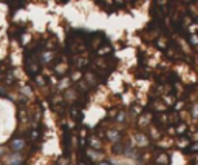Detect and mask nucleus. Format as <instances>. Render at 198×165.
Masks as SVG:
<instances>
[{"label":"nucleus","instance_id":"9","mask_svg":"<svg viewBox=\"0 0 198 165\" xmlns=\"http://www.w3.org/2000/svg\"><path fill=\"white\" fill-rule=\"evenodd\" d=\"M26 71H28V74H31V76H34V74H37L39 73V63L37 62H30V60H26Z\"/></svg>","mask_w":198,"mask_h":165},{"label":"nucleus","instance_id":"10","mask_svg":"<svg viewBox=\"0 0 198 165\" xmlns=\"http://www.w3.org/2000/svg\"><path fill=\"white\" fill-rule=\"evenodd\" d=\"M54 56H56V54H54L53 51H42L40 53V62L43 65H47V63H50L54 59Z\"/></svg>","mask_w":198,"mask_h":165},{"label":"nucleus","instance_id":"26","mask_svg":"<svg viewBox=\"0 0 198 165\" xmlns=\"http://www.w3.org/2000/svg\"><path fill=\"white\" fill-rule=\"evenodd\" d=\"M6 153H8V150H6V147H5V145H0V157L6 156Z\"/></svg>","mask_w":198,"mask_h":165},{"label":"nucleus","instance_id":"20","mask_svg":"<svg viewBox=\"0 0 198 165\" xmlns=\"http://www.w3.org/2000/svg\"><path fill=\"white\" fill-rule=\"evenodd\" d=\"M189 145V140L187 139H180V142H178V147L180 148H186Z\"/></svg>","mask_w":198,"mask_h":165},{"label":"nucleus","instance_id":"16","mask_svg":"<svg viewBox=\"0 0 198 165\" xmlns=\"http://www.w3.org/2000/svg\"><path fill=\"white\" fill-rule=\"evenodd\" d=\"M70 79H64L62 82L59 84V90H62V91H65V90H68V85H70Z\"/></svg>","mask_w":198,"mask_h":165},{"label":"nucleus","instance_id":"21","mask_svg":"<svg viewBox=\"0 0 198 165\" xmlns=\"http://www.w3.org/2000/svg\"><path fill=\"white\" fill-rule=\"evenodd\" d=\"M30 40H31V36H28V34H23V36H22V45H26Z\"/></svg>","mask_w":198,"mask_h":165},{"label":"nucleus","instance_id":"13","mask_svg":"<svg viewBox=\"0 0 198 165\" xmlns=\"http://www.w3.org/2000/svg\"><path fill=\"white\" fill-rule=\"evenodd\" d=\"M110 53H112V46L110 45H104V46H101L98 49V56H101V57L107 56V54H110Z\"/></svg>","mask_w":198,"mask_h":165},{"label":"nucleus","instance_id":"12","mask_svg":"<svg viewBox=\"0 0 198 165\" xmlns=\"http://www.w3.org/2000/svg\"><path fill=\"white\" fill-rule=\"evenodd\" d=\"M67 70H68V65H65V63H59L54 67V73L59 74V76H64L65 73H67Z\"/></svg>","mask_w":198,"mask_h":165},{"label":"nucleus","instance_id":"28","mask_svg":"<svg viewBox=\"0 0 198 165\" xmlns=\"http://www.w3.org/2000/svg\"><path fill=\"white\" fill-rule=\"evenodd\" d=\"M23 94H26V96H33V91L30 90L28 86H25V88H23Z\"/></svg>","mask_w":198,"mask_h":165},{"label":"nucleus","instance_id":"4","mask_svg":"<svg viewBox=\"0 0 198 165\" xmlns=\"http://www.w3.org/2000/svg\"><path fill=\"white\" fill-rule=\"evenodd\" d=\"M78 97H79V93L76 91L74 88H68V90L64 91V99H65V100H68V103H73Z\"/></svg>","mask_w":198,"mask_h":165},{"label":"nucleus","instance_id":"1","mask_svg":"<svg viewBox=\"0 0 198 165\" xmlns=\"http://www.w3.org/2000/svg\"><path fill=\"white\" fill-rule=\"evenodd\" d=\"M6 159V165H22L23 164V156H22V153H16V151H13V153H8L6 156H5Z\"/></svg>","mask_w":198,"mask_h":165},{"label":"nucleus","instance_id":"11","mask_svg":"<svg viewBox=\"0 0 198 165\" xmlns=\"http://www.w3.org/2000/svg\"><path fill=\"white\" fill-rule=\"evenodd\" d=\"M155 164H156V165H167V164H169V156H167V153H159V154L155 157Z\"/></svg>","mask_w":198,"mask_h":165},{"label":"nucleus","instance_id":"31","mask_svg":"<svg viewBox=\"0 0 198 165\" xmlns=\"http://www.w3.org/2000/svg\"><path fill=\"white\" fill-rule=\"evenodd\" d=\"M98 165H112V164H110V162H99Z\"/></svg>","mask_w":198,"mask_h":165},{"label":"nucleus","instance_id":"27","mask_svg":"<svg viewBox=\"0 0 198 165\" xmlns=\"http://www.w3.org/2000/svg\"><path fill=\"white\" fill-rule=\"evenodd\" d=\"M190 43H192V45H198V36H192L190 37Z\"/></svg>","mask_w":198,"mask_h":165},{"label":"nucleus","instance_id":"24","mask_svg":"<svg viewBox=\"0 0 198 165\" xmlns=\"http://www.w3.org/2000/svg\"><path fill=\"white\" fill-rule=\"evenodd\" d=\"M71 117H73V119L79 117V110L78 108H71Z\"/></svg>","mask_w":198,"mask_h":165},{"label":"nucleus","instance_id":"19","mask_svg":"<svg viewBox=\"0 0 198 165\" xmlns=\"http://www.w3.org/2000/svg\"><path fill=\"white\" fill-rule=\"evenodd\" d=\"M36 84L39 85V86H42V85H45V84H47V79H45V77H42V76H37V77H36Z\"/></svg>","mask_w":198,"mask_h":165},{"label":"nucleus","instance_id":"17","mask_svg":"<svg viewBox=\"0 0 198 165\" xmlns=\"http://www.w3.org/2000/svg\"><path fill=\"white\" fill-rule=\"evenodd\" d=\"M125 119H127V114H125L124 111H118V114H116V120L118 122H125Z\"/></svg>","mask_w":198,"mask_h":165},{"label":"nucleus","instance_id":"29","mask_svg":"<svg viewBox=\"0 0 198 165\" xmlns=\"http://www.w3.org/2000/svg\"><path fill=\"white\" fill-rule=\"evenodd\" d=\"M150 133H152V136H153V137H155V139H158V137H159V136H161V134H159V133H158V131H156V130H153V128L150 130Z\"/></svg>","mask_w":198,"mask_h":165},{"label":"nucleus","instance_id":"3","mask_svg":"<svg viewBox=\"0 0 198 165\" xmlns=\"http://www.w3.org/2000/svg\"><path fill=\"white\" fill-rule=\"evenodd\" d=\"M133 140H135V144L138 145V147H148L150 145V139L144 134V133H135V136H133Z\"/></svg>","mask_w":198,"mask_h":165},{"label":"nucleus","instance_id":"14","mask_svg":"<svg viewBox=\"0 0 198 165\" xmlns=\"http://www.w3.org/2000/svg\"><path fill=\"white\" fill-rule=\"evenodd\" d=\"M150 119H152L150 114H144V116H141V117H139V125L147 126V125H148V122H150Z\"/></svg>","mask_w":198,"mask_h":165},{"label":"nucleus","instance_id":"7","mask_svg":"<svg viewBox=\"0 0 198 165\" xmlns=\"http://www.w3.org/2000/svg\"><path fill=\"white\" fill-rule=\"evenodd\" d=\"M90 147H91V150H96V151H99V150H102V147H104V144H102V140L99 139V137H96V136H91L90 137Z\"/></svg>","mask_w":198,"mask_h":165},{"label":"nucleus","instance_id":"23","mask_svg":"<svg viewBox=\"0 0 198 165\" xmlns=\"http://www.w3.org/2000/svg\"><path fill=\"white\" fill-rule=\"evenodd\" d=\"M177 133H181V134L186 133V125H184V124H180V125L177 126Z\"/></svg>","mask_w":198,"mask_h":165},{"label":"nucleus","instance_id":"6","mask_svg":"<svg viewBox=\"0 0 198 165\" xmlns=\"http://www.w3.org/2000/svg\"><path fill=\"white\" fill-rule=\"evenodd\" d=\"M85 82L88 84V86H96L99 84V79H98V76L95 73H91V71H88V73H85Z\"/></svg>","mask_w":198,"mask_h":165},{"label":"nucleus","instance_id":"2","mask_svg":"<svg viewBox=\"0 0 198 165\" xmlns=\"http://www.w3.org/2000/svg\"><path fill=\"white\" fill-rule=\"evenodd\" d=\"M25 147H26V140L23 137H14L9 142V148L16 153H20L22 150H25Z\"/></svg>","mask_w":198,"mask_h":165},{"label":"nucleus","instance_id":"30","mask_svg":"<svg viewBox=\"0 0 198 165\" xmlns=\"http://www.w3.org/2000/svg\"><path fill=\"white\" fill-rule=\"evenodd\" d=\"M183 103H184V102H177V105H175V108H177V110H181V108H183Z\"/></svg>","mask_w":198,"mask_h":165},{"label":"nucleus","instance_id":"8","mask_svg":"<svg viewBox=\"0 0 198 165\" xmlns=\"http://www.w3.org/2000/svg\"><path fill=\"white\" fill-rule=\"evenodd\" d=\"M87 156H88V159H91L93 162H96V161H101V159H104V153L88 148V150H87Z\"/></svg>","mask_w":198,"mask_h":165},{"label":"nucleus","instance_id":"15","mask_svg":"<svg viewBox=\"0 0 198 165\" xmlns=\"http://www.w3.org/2000/svg\"><path fill=\"white\" fill-rule=\"evenodd\" d=\"M81 79H82V73L78 70V71H74L73 74H71V82H81Z\"/></svg>","mask_w":198,"mask_h":165},{"label":"nucleus","instance_id":"18","mask_svg":"<svg viewBox=\"0 0 198 165\" xmlns=\"http://www.w3.org/2000/svg\"><path fill=\"white\" fill-rule=\"evenodd\" d=\"M192 116L195 119H198V102H195L194 105H192Z\"/></svg>","mask_w":198,"mask_h":165},{"label":"nucleus","instance_id":"25","mask_svg":"<svg viewBox=\"0 0 198 165\" xmlns=\"http://www.w3.org/2000/svg\"><path fill=\"white\" fill-rule=\"evenodd\" d=\"M156 45H158L159 48H166L167 43H166V40H164V39H158V40H156Z\"/></svg>","mask_w":198,"mask_h":165},{"label":"nucleus","instance_id":"5","mask_svg":"<svg viewBox=\"0 0 198 165\" xmlns=\"http://www.w3.org/2000/svg\"><path fill=\"white\" fill-rule=\"evenodd\" d=\"M105 136L112 144H118V142H121V134L118 133V130H107Z\"/></svg>","mask_w":198,"mask_h":165},{"label":"nucleus","instance_id":"32","mask_svg":"<svg viewBox=\"0 0 198 165\" xmlns=\"http://www.w3.org/2000/svg\"><path fill=\"white\" fill-rule=\"evenodd\" d=\"M0 165H3V164H2V162H0Z\"/></svg>","mask_w":198,"mask_h":165},{"label":"nucleus","instance_id":"22","mask_svg":"<svg viewBox=\"0 0 198 165\" xmlns=\"http://www.w3.org/2000/svg\"><path fill=\"white\" fill-rule=\"evenodd\" d=\"M70 161L67 157H59V161H57V165H68Z\"/></svg>","mask_w":198,"mask_h":165}]
</instances>
